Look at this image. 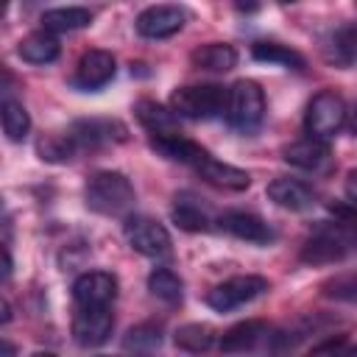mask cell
Segmentation results:
<instances>
[{
	"instance_id": "cell-8",
	"label": "cell",
	"mask_w": 357,
	"mask_h": 357,
	"mask_svg": "<svg viewBox=\"0 0 357 357\" xmlns=\"http://www.w3.org/2000/svg\"><path fill=\"white\" fill-rule=\"evenodd\" d=\"M271 284L265 276H254V273H245V276H231L220 284H215L209 293H206V304L215 310V312H231L254 298H259L262 293H268Z\"/></svg>"
},
{
	"instance_id": "cell-18",
	"label": "cell",
	"mask_w": 357,
	"mask_h": 357,
	"mask_svg": "<svg viewBox=\"0 0 357 357\" xmlns=\"http://www.w3.org/2000/svg\"><path fill=\"white\" fill-rule=\"evenodd\" d=\"M137 120L142 123V128L151 137H165V134H181L178 131V114L173 112V106H162L156 100H139L134 106Z\"/></svg>"
},
{
	"instance_id": "cell-20",
	"label": "cell",
	"mask_w": 357,
	"mask_h": 357,
	"mask_svg": "<svg viewBox=\"0 0 357 357\" xmlns=\"http://www.w3.org/2000/svg\"><path fill=\"white\" fill-rule=\"evenodd\" d=\"M17 53H20V59L28 61V64H50V61L59 59L61 45H59L56 33H50V31L42 28V31L28 33L25 39H20Z\"/></svg>"
},
{
	"instance_id": "cell-2",
	"label": "cell",
	"mask_w": 357,
	"mask_h": 357,
	"mask_svg": "<svg viewBox=\"0 0 357 357\" xmlns=\"http://www.w3.org/2000/svg\"><path fill=\"white\" fill-rule=\"evenodd\" d=\"M226 100H229V89L220 84H190V86H178L170 95L173 112L187 120L220 117L226 114Z\"/></svg>"
},
{
	"instance_id": "cell-12",
	"label": "cell",
	"mask_w": 357,
	"mask_h": 357,
	"mask_svg": "<svg viewBox=\"0 0 357 357\" xmlns=\"http://www.w3.org/2000/svg\"><path fill=\"white\" fill-rule=\"evenodd\" d=\"M284 162L290 167H298L304 173H326L332 170V148L326 139H318V137H304V139H296L284 148Z\"/></svg>"
},
{
	"instance_id": "cell-31",
	"label": "cell",
	"mask_w": 357,
	"mask_h": 357,
	"mask_svg": "<svg viewBox=\"0 0 357 357\" xmlns=\"http://www.w3.org/2000/svg\"><path fill=\"white\" fill-rule=\"evenodd\" d=\"M349 128L357 134V100L351 103V109H349Z\"/></svg>"
},
{
	"instance_id": "cell-11",
	"label": "cell",
	"mask_w": 357,
	"mask_h": 357,
	"mask_svg": "<svg viewBox=\"0 0 357 357\" xmlns=\"http://www.w3.org/2000/svg\"><path fill=\"white\" fill-rule=\"evenodd\" d=\"M117 298V279L109 271H86L73 282L75 307H106Z\"/></svg>"
},
{
	"instance_id": "cell-22",
	"label": "cell",
	"mask_w": 357,
	"mask_h": 357,
	"mask_svg": "<svg viewBox=\"0 0 357 357\" xmlns=\"http://www.w3.org/2000/svg\"><path fill=\"white\" fill-rule=\"evenodd\" d=\"M326 59L337 67H351L357 64V22H346L337 31H332V36L326 39L324 47Z\"/></svg>"
},
{
	"instance_id": "cell-33",
	"label": "cell",
	"mask_w": 357,
	"mask_h": 357,
	"mask_svg": "<svg viewBox=\"0 0 357 357\" xmlns=\"http://www.w3.org/2000/svg\"><path fill=\"white\" fill-rule=\"evenodd\" d=\"M0 321H3V324H8V321H11V304H8L6 298H3V318H0Z\"/></svg>"
},
{
	"instance_id": "cell-25",
	"label": "cell",
	"mask_w": 357,
	"mask_h": 357,
	"mask_svg": "<svg viewBox=\"0 0 357 357\" xmlns=\"http://www.w3.org/2000/svg\"><path fill=\"white\" fill-rule=\"evenodd\" d=\"M218 335L209 324H184L173 332V343L176 349L181 351H190V354H201V351H209L215 346Z\"/></svg>"
},
{
	"instance_id": "cell-1",
	"label": "cell",
	"mask_w": 357,
	"mask_h": 357,
	"mask_svg": "<svg viewBox=\"0 0 357 357\" xmlns=\"http://www.w3.org/2000/svg\"><path fill=\"white\" fill-rule=\"evenodd\" d=\"M134 184L120 170H98L84 184V201L98 215H126L134 206Z\"/></svg>"
},
{
	"instance_id": "cell-29",
	"label": "cell",
	"mask_w": 357,
	"mask_h": 357,
	"mask_svg": "<svg viewBox=\"0 0 357 357\" xmlns=\"http://www.w3.org/2000/svg\"><path fill=\"white\" fill-rule=\"evenodd\" d=\"M321 290H324V296H329L335 301L357 304V273H337V276L326 279Z\"/></svg>"
},
{
	"instance_id": "cell-26",
	"label": "cell",
	"mask_w": 357,
	"mask_h": 357,
	"mask_svg": "<svg viewBox=\"0 0 357 357\" xmlns=\"http://www.w3.org/2000/svg\"><path fill=\"white\" fill-rule=\"evenodd\" d=\"M31 131V114L28 109L14 100V98H3V134L8 142H22Z\"/></svg>"
},
{
	"instance_id": "cell-19",
	"label": "cell",
	"mask_w": 357,
	"mask_h": 357,
	"mask_svg": "<svg viewBox=\"0 0 357 357\" xmlns=\"http://www.w3.org/2000/svg\"><path fill=\"white\" fill-rule=\"evenodd\" d=\"M92 25V11L84 6H59L42 11V28L50 33H73Z\"/></svg>"
},
{
	"instance_id": "cell-14",
	"label": "cell",
	"mask_w": 357,
	"mask_h": 357,
	"mask_svg": "<svg viewBox=\"0 0 357 357\" xmlns=\"http://www.w3.org/2000/svg\"><path fill=\"white\" fill-rule=\"evenodd\" d=\"M192 170H195L206 184L220 187V190H231V192L248 190V184H251V176H248L245 170H240V167H234V165H229V162L215 159L209 151L201 153V159L192 165Z\"/></svg>"
},
{
	"instance_id": "cell-34",
	"label": "cell",
	"mask_w": 357,
	"mask_h": 357,
	"mask_svg": "<svg viewBox=\"0 0 357 357\" xmlns=\"http://www.w3.org/2000/svg\"><path fill=\"white\" fill-rule=\"evenodd\" d=\"M279 3H296V0H279Z\"/></svg>"
},
{
	"instance_id": "cell-13",
	"label": "cell",
	"mask_w": 357,
	"mask_h": 357,
	"mask_svg": "<svg viewBox=\"0 0 357 357\" xmlns=\"http://www.w3.org/2000/svg\"><path fill=\"white\" fill-rule=\"evenodd\" d=\"M117 73V61L109 50H86L81 59H78V67H75V75H73V86L78 89H86V92H95L100 86H106Z\"/></svg>"
},
{
	"instance_id": "cell-17",
	"label": "cell",
	"mask_w": 357,
	"mask_h": 357,
	"mask_svg": "<svg viewBox=\"0 0 357 357\" xmlns=\"http://www.w3.org/2000/svg\"><path fill=\"white\" fill-rule=\"evenodd\" d=\"M268 335H271V329H268L265 321H257V318L240 321V324H234L231 329L223 332V337H220V351H226V354L251 351V349H257L259 340H265Z\"/></svg>"
},
{
	"instance_id": "cell-15",
	"label": "cell",
	"mask_w": 357,
	"mask_h": 357,
	"mask_svg": "<svg viewBox=\"0 0 357 357\" xmlns=\"http://www.w3.org/2000/svg\"><path fill=\"white\" fill-rule=\"evenodd\" d=\"M218 226L237 237V240H245V243H271L273 240V229L254 212H243V209H231V212H223L218 218Z\"/></svg>"
},
{
	"instance_id": "cell-9",
	"label": "cell",
	"mask_w": 357,
	"mask_h": 357,
	"mask_svg": "<svg viewBox=\"0 0 357 357\" xmlns=\"http://www.w3.org/2000/svg\"><path fill=\"white\" fill-rule=\"evenodd\" d=\"M75 318H73V337L78 346L84 349H98L112 337L114 329V312L112 304L106 307H75Z\"/></svg>"
},
{
	"instance_id": "cell-7",
	"label": "cell",
	"mask_w": 357,
	"mask_h": 357,
	"mask_svg": "<svg viewBox=\"0 0 357 357\" xmlns=\"http://www.w3.org/2000/svg\"><path fill=\"white\" fill-rule=\"evenodd\" d=\"M123 234H126V243L137 254L151 257V259H165L173 245L167 229L148 215H128L123 223Z\"/></svg>"
},
{
	"instance_id": "cell-5",
	"label": "cell",
	"mask_w": 357,
	"mask_h": 357,
	"mask_svg": "<svg viewBox=\"0 0 357 357\" xmlns=\"http://www.w3.org/2000/svg\"><path fill=\"white\" fill-rule=\"evenodd\" d=\"M349 123V106L346 100L332 92V89H324L318 92L310 103H307V114H304V128L310 137H318V139H332L340 134V128Z\"/></svg>"
},
{
	"instance_id": "cell-28",
	"label": "cell",
	"mask_w": 357,
	"mask_h": 357,
	"mask_svg": "<svg viewBox=\"0 0 357 357\" xmlns=\"http://www.w3.org/2000/svg\"><path fill=\"white\" fill-rule=\"evenodd\" d=\"M162 346V326L159 324H137L126 332L123 337V349L126 351H156Z\"/></svg>"
},
{
	"instance_id": "cell-23",
	"label": "cell",
	"mask_w": 357,
	"mask_h": 357,
	"mask_svg": "<svg viewBox=\"0 0 357 357\" xmlns=\"http://www.w3.org/2000/svg\"><path fill=\"white\" fill-rule=\"evenodd\" d=\"M170 215H173V223L184 231H209L212 229L209 212L201 204H195V198H190V195H176Z\"/></svg>"
},
{
	"instance_id": "cell-21",
	"label": "cell",
	"mask_w": 357,
	"mask_h": 357,
	"mask_svg": "<svg viewBox=\"0 0 357 357\" xmlns=\"http://www.w3.org/2000/svg\"><path fill=\"white\" fill-rule=\"evenodd\" d=\"M192 64L198 70L206 73H229L231 67H237V50L229 42H209L192 50Z\"/></svg>"
},
{
	"instance_id": "cell-32",
	"label": "cell",
	"mask_w": 357,
	"mask_h": 357,
	"mask_svg": "<svg viewBox=\"0 0 357 357\" xmlns=\"http://www.w3.org/2000/svg\"><path fill=\"white\" fill-rule=\"evenodd\" d=\"M234 3H237V8H240V11H254V8L259 6L257 0H234Z\"/></svg>"
},
{
	"instance_id": "cell-4",
	"label": "cell",
	"mask_w": 357,
	"mask_h": 357,
	"mask_svg": "<svg viewBox=\"0 0 357 357\" xmlns=\"http://www.w3.org/2000/svg\"><path fill=\"white\" fill-rule=\"evenodd\" d=\"M64 134L70 137L75 153H86V151L92 153L128 139V128L114 117H81V120H73Z\"/></svg>"
},
{
	"instance_id": "cell-10",
	"label": "cell",
	"mask_w": 357,
	"mask_h": 357,
	"mask_svg": "<svg viewBox=\"0 0 357 357\" xmlns=\"http://www.w3.org/2000/svg\"><path fill=\"white\" fill-rule=\"evenodd\" d=\"M184 11L173 3H156V6H148L137 14L134 20V28L139 36L145 39H167V36H176L181 28H184Z\"/></svg>"
},
{
	"instance_id": "cell-27",
	"label": "cell",
	"mask_w": 357,
	"mask_h": 357,
	"mask_svg": "<svg viewBox=\"0 0 357 357\" xmlns=\"http://www.w3.org/2000/svg\"><path fill=\"white\" fill-rule=\"evenodd\" d=\"M251 56L257 61H268V64H282V67H293V70H301L304 67V59L287 47V45H279V42H254L251 47Z\"/></svg>"
},
{
	"instance_id": "cell-3",
	"label": "cell",
	"mask_w": 357,
	"mask_h": 357,
	"mask_svg": "<svg viewBox=\"0 0 357 357\" xmlns=\"http://www.w3.org/2000/svg\"><path fill=\"white\" fill-rule=\"evenodd\" d=\"M226 123L234 131L251 134L259 128L262 117H265V95L259 89L257 81L240 78L229 86V100H226Z\"/></svg>"
},
{
	"instance_id": "cell-24",
	"label": "cell",
	"mask_w": 357,
	"mask_h": 357,
	"mask_svg": "<svg viewBox=\"0 0 357 357\" xmlns=\"http://www.w3.org/2000/svg\"><path fill=\"white\" fill-rule=\"evenodd\" d=\"M148 290L153 298H159L167 307H176L184 298V284L170 268H153L148 273Z\"/></svg>"
},
{
	"instance_id": "cell-6",
	"label": "cell",
	"mask_w": 357,
	"mask_h": 357,
	"mask_svg": "<svg viewBox=\"0 0 357 357\" xmlns=\"http://www.w3.org/2000/svg\"><path fill=\"white\" fill-rule=\"evenodd\" d=\"M357 248V226H346V223H335V226H324L318 229L307 243H304V251H301V259L304 262H335V259H343L349 251Z\"/></svg>"
},
{
	"instance_id": "cell-30",
	"label": "cell",
	"mask_w": 357,
	"mask_h": 357,
	"mask_svg": "<svg viewBox=\"0 0 357 357\" xmlns=\"http://www.w3.org/2000/svg\"><path fill=\"white\" fill-rule=\"evenodd\" d=\"M343 195H346L349 206H351V209H357V167H354V170H349L346 181H343Z\"/></svg>"
},
{
	"instance_id": "cell-16",
	"label": "cell",
	"mask_w": 357,
	"mask_h": 357,
	"mask_svg": "<svg viewBox=\"0 0 357 357\" xmlns=\"http://www.w3.org/2000/svg\"><path fill=\"white\" fill-rule=\"evenodd\" d=\"M268 198L282 206V209H290V212H304L315 204V190L310 184H304L301 178H287V176H279L268 184Z\"/></svg>"
}]
</instances>
